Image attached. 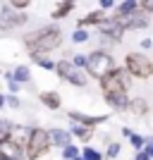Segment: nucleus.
<instances>
[{
	"instance_id": "nucleus-1",
	"label": "nucleus",
	"mask_w": 153,
	"mask_h": 160,
	"mask_svg": "<svg viewBox=\"0 0 153 160\" xmlns=\"http://www.w3.org/2000/svg\"><path fill=\"white\" fill-rule=\"evenodd\" d=\"M27 46L31 53H46V50H53V48L60 46V31L53 27H46L36 33H29L27 36Z\"/></svg>"
},
{
	"instance_id": "nucleus-2",
	"label": "nucleus",
	"mask_w": 153,
	"mask_h": 160,
	"mask_svg": "<svg viewBox=\"0 0 153 160\" xmlns=\"http://www.w3.org/2000/svg\"><path fill=\"white\" fill-rule=\"evenodd\" d=\"M86 69H89V74H93L96 79H100V77H105L108 72H113L115 69V62H113V58L108 53H91L86 58Z\"/></svg>"
},
{
	"instance_id": "nucleus-3",
	"label": "nucleus",
	"mask_w": 153,
	"mask_h": 160,
	"mask_svg": "<svg viewBox=\"0 0 153 160\" xmlns=\"http://www.w3.org/2000/svg\"><path fill=\"white\" fill-rule=\"evenodd\" d=\"M127 69H129V74H134V77L146 79V77L153 74V62L148 60L146 55L132 53V55H127Z\"/></svg>"
},
{
	"instance_id": "nucleus-4",
	"label": "nucleus",
	"mask_w": 153,
	"mask_h": 160,
	"mask_svg": "<svg viewBox=\"0 0 153 160\" xmlns=\"http://www.w3.org/2000/svg\"><path fill=\"white\" fill-rule=\"evenodd\" d=\"M48 146H50V141H48V132H43V129H33V132L29 134L27 153H29V158H31V160H36L38 155H43Z\"/></svg>"
},
{
	"instance_id": "nucleus-5",
	"label": "nucleus",
	"mask_w": 153,
	"mask_h": 160,
	"mask_svg": "<svg viewBox=\"0 0 153 160\" xmlns=\"http://www.w3.org/2000/svg\"><path fill=\"white\" fill-rule=\"evenodd\" d=\"M53 69H58V74H60L62 79H67L69 84H77V86H84V84H86L84 74H81L79 69H77V65H72V62H58Z\"/></svg>"
},
{
	"instance_id": "nucleus-6",
	"label": "nucleus",
	"mask_w": 153,
	"mask_h": 160,
	"mask_svg": "<svg viewBox=\"0 0 153 160\" xmlns=\"http://www.w3.org/2000/svg\"><path fill=\"white\" fill-rule=\"evenodd\" d=\"M100 31H103V36H108V38L120 41V38H122V31H125V27H122V22H120V19H100Z\"/></svg>"
},
{
	"instance_id": "nucleus-7",
	"label": "nucleus",
	"mask_w": 153,
	"mask_h": 160,
	"mask_svg": "<svg viewBox=\"0 0 153 160\" xmlns=\"http://www.w3.org/2000/svg\"><path fill=\"white\" fill-rule=\"evenodd\" d=\"M0 155H3L5 160H19L22 148H19L17 141H12L10 136H7V139H0Z\"/></svg>"
},
{
	"instance_id": "nucleus-8",
	"label": "nucleus",
	"mask_w": 153,
	"mask_h": 160,
	"mask_svg": "<svg viewBox=\"0 0 153 160\" xmlns=\"http://www.w3.org/2000/svg\"><path fill=\"white\" fill-rule=\"evenodd\" d=\"M122 22V19H120ZM148 24V19H146V14H141V12H129V14H125V22H122V27L125 29H141V27H146Z\"/></svg>"
},
{
	"instance_id": "nucleus-9",
	"label": "nucleus",
	"mask_w": 153,
	"mask_h": 160,
	"mask_svg": "<svg viewBox=\"0 0 153 160\" xmlns=\"http://www.w3.org/2000/svg\"><path fill=\"white\" fill-rule=\"evenodd\" d=\"M0 17H3V24H5V27H17V24H24V22H27V17H24V14L12 12L10 7H3Z\"/></svg>"
},
{
	"instance_id": "nucleus-10",
	"label": "nucleus",
	"mask_w": 153,
	"mask_h": 160,
	"mask_svg": "<svg viewBox=\"0 0 153 160\" xmlns=\"http://www.w3.org/2000/svg\"><path fill=\"white\" fill-rule=\"evenodd\" d=\"M48 141L55 143V146H67V143H69V134H67L65 129H55V132L48 134Z\"/></svg>"
},
{
	"instance_id": "nucleus-11",
	"label": "nucleus",
	"mask_w": 153,
	"mask_h": 160,
	"mask_svg": "<svg viewBox=\"0 0 153 160\" xmlns=\"http://www.w3.org/2000/svg\"><path fill=\"white\" fill-rule=\"evenodd\" d=\"M41 103L46 108H50V110H58L60 108V96L53 93V91H48V93H41Z\"/></svg>"
},
{
	"instance_id": "nucleus-12",
	"label": "nucleus",
	"mask_w": 153,
	"mask_h": 160,
	"mask_svg": "<svg viewBox=\"0 0 153 160\" xmlns=\"http://www.w3.org/2000/svg\"><path fill=\"white\" fill-rule=\"evenodd\" d=\"M69 117H72L74 122H84V124H98V122H103V117H86V115H79V112H69Z\"/></svg>"
},
{
	"instance_id": "nucleus-13",
	"label": "nucleus",
	"mask_w": 153,
	"mask_h": 160,
	"mask_svg": "<svg viewBox=\"0 0 153 160\" xmlns=\"http://www.w3.org/2000/svg\"><path fill=\"white\" fill-rule=\"evenodd\" d=\"M108 103H110L113 108H120V110H122V108H127V105H129V103H127V96H125V93L108 96Z\"/></svg>"
},
{
	"instance_id": "nucleus-14",
	"label": "nucleus",
	"mask_w": 153,
	"mask_h": 160,
	"mask_svg": "<svg viewBox=\"0 0 153 160\" xmlns=\"http://www.w3.org/2000/svg\"><path fill=\"white\" fill-rule=\"evenodd\" d=\"M72 7H74V0H65V2H62V5H60V7H58V10L53 12V17H55V19H60V17H65V14L69 12Z\"/></svg>"
},
{
	"instance_id": "nucleus-15",
	"label": "nucleus",
	"mask_w": 153,
	"mask_h": 160,
	"mask_svg": "<svg viewBox=\"0 0 153 160\" xmlns=\"http://www.w3.org/2000/svg\"><path fill=\"white\" fill-rule=\"evenodd\" d=\"M74 136H79L81 141H89L91 139V129L89 127H79V124L74 122Z\"/></svg>"
},
{
	"instance_id": "nucleus-16",
	"label": "nucleus",
	"mask_w": 153,
	"mask_h": 160,
	"mask_svg": "<svg viewBox=\"0 0 153 160\" xmlns=\"http://www.w3.org/2000/svg\"><path fill=\"white\" fill-rule=\"evenodd\" d=\"M100 19H105V17H103V12H91L86 19L79 22V24H81V27H84V24H96V22H100Z\"/></svg>"
},
{
	"instance_id": "nucleus-17",
	"label": "nucleus",
	"mask_w": 153,
	"mask_h": 160,
	"mask_svg": "<svg viewBox=\"0 0 153 160\" xmlns=\"http://www.w3.org/2000/svg\"><path fill=\"white\" fill-rule=\"evenodd\" d=\"M134 10H136V2H134V0H127L125 5H122V7H120V12H117V14H120V17H125V14H129V12H134Z\"/></svg>"
},
{
	"instance_id": "nucleus-18",
	"label": "nucleus",
	"mask_w": 153,
	"mask_h": 160,
	"mask_svg": "<svg viewBox=\"0 0 153 160\" xmlns=\"http://www.w3.org/2000/svg\"><path fill=\"white\" fill-rule=\"evenodd\" d=\"M12 77H14V79H19V81H29V69H27V67H17Z\"/></svg>"
},
{
	"instance_id": "nucleus-19",
	"label": "nucleus",
	"mask_w": 153,
	"mask_h": 160,
	"mask_svg": "<svg viewBox=\"0 0 153 160\" xmlns=\"http://www.w3.org/2000/svg\"><path fill=\"white\" fill-rule=\"evenodd\" d=\"M62 148H65V158H67V160H72V158H77V155H79V151H77L72 143H67V146H62Z\"/></svg>"
},
{
	"instance_id": "nucleus-20",
	"label": "nucleus",
	"mask_w": 153,
	"mask_h": 160,
	"mask_svg": "<svg viewBox=\"0 0 153 160\" xmlns=\"http://www.w3.org/2000/svg\"><path fill=\"white\" fill-rule=\"evenodd\" d=\"M132 110H136L139 115H144V112H146V103H144V100H134V103H132Z\"/></svg>"
},
{
	"instance_id": "nucleus-21",
	"label": "nucleus",
	"mask_w": 153,
	"mask_h": 160,
	"mask_svg": "<svg viewBox=\"0 0 153 160\" xmlns=\"http://www.w3.org/2000/svg\"><path fill=\"white\" fill-rule=\"evenodd\" d=\"M86 38H89V33L84 31V29H77V31H74V41H77V43H84Z\"/></svg>"
},
{
	"instance_id": "nucleus-22",
	"label": "nucleus",
	"mask_w": 153,
	"mask_h": 160,
	"mask_svg": "<svg viewBox=\"0 0 153 160\" xmlns=\"http://www.w3.org/2000/svg\"><path fill=\"white\" fill-rule=\"evenodd\" d=\"M10 136V122H0V139Z\"/></svg>"
},
{
	"instance_id": "nucleus-23",
	"label": "nucleus",
	"mask_w": 153,
	"mask_h": 160,
	"mask_svg": "<svg viewBox=\"0 0 153 160\" xmlns=\"http://www.w3.org/2000/svg\"><path fill=\"white\" fill-rule=\"evenodd\" d=\"M84 160H100V155L93 151V148H86L84 151Z\"/></svg>"
},
{
	"instance_id": "nucleus-24",
	"label": "nucleus",
	"mask_w": 153,
	"mask_h": 160,
	"mask_svg": "<svg viewBox=\"0 0 153 160\" xmlns=\"http://www.w3.org/2000/svg\"><path fill=\"white\" fill-rule=\"evenodd\" d=\"M117 153H120V143H110V148H108V158H117Z\"/></svg>"
},
{
	"instance_id": "nucleus-25",
	"label": "nucleus",
	"mask_w": 153,
	"mask_h": 160,
	"mask_svg": "<svg viewBox=\"0 0 153 160\" xmlns=\"http://www.w3.org/2000/svg\"><path fill=\"white\" fill-rule=\"evenodd\" d=\"M129 139H132L134 148H144V139H141V136H136V134H129Z\"/></svg>"
},
{
	"instance_id": "nucleus-26",
	"label": "nucleus",
	"mask_w": 153,
	"mask_h": 160,
	"mask_svg": "<svg viewBox=\"0 0 153 160\" xmlns=\"http://www.w3.org/2000/svg\"><path fill=\"white\" fill-rule=\"evenodd\" d=\"M36 62H38L41 67H46V69H53V67H55V65H53V62H50V60H43V58H38V60H36Z\"/></svg>"
},
{
	"instance_id": "nucleus-27",
	"label": "nucleus",
	"mask_w": 153,
	"mask_h": 160,
	"mask_svg": "<svg viewBox=\"0 0 153 160\" xmlns=\"http://www.w3.org/2000/svg\"><path fill=\"white\" fill-rule=\"evenodd\" d=\"M10 5H12V7H17V10H19V7H27L29 2H27V0H10Z\"/></svg>"
},
{
	"instance_id": "nucleus-28",
	"label": "nucleus",
	"mask_w": 153,
	"mask_h": 160,
	"mask_svg": "<svg viewBox=\"0 0 153 160\" xmlns=\"http://www.w3.org/2000/svg\"><path fill=\"white\" fill-rule=\"evenodd\" d=\"M84 62H86V58H84V55H77V58H74V62H72V65L81 67V65H84Z\"/></svg>"
},
{
	"instance_id": "nucleus-29",
	"label": "nucleus",
	"mask_w": 153,
	"mask_h": 160,
	"mask_svg": "<svg viewBox=\"0 0 153 160\" xmlns=\"http://www.w3.org/2000/svg\"><path fill=\"white\" fill-rule=\"evenodd\" d=\"M144 7H146L148 12H153V0H144Z\"/></svg>"
},
{
	"instance_id": "nucleus-30",
	"label": "nucleus",
	"mask_w": 153,
	"mask_h": 160,
	"mask_svg": "<svg viewBox=\"0 0 153 160\" xmlns=\"http://www.w3.org/2000/svg\"><path fill=\"white\" fill-rule=\"evenodd\" d=\"M144 153H146L148 158H153V143H151V146H146V148H144Z\"/></svg>"
},
{
	"instance_id": "nucleus-31",
	"label": "nucleus",
	"mask_w": 153,
	"mask_h": 160,
	"mask_svg": "<svg viewBox=\"0 0 153 160\" xmlns=\"http://www.w3.org/2000/svg\"><path fill=\"white\" fill-rule=\"evenodd\" d=\"M100 5H103V7H113L115 0H100Z\"/></svg>"
},
{
	"instance_id": "nucleus-32",
	"label": "nucleus",
	"mask_w": 153,
	"mask_h": 160,
	"mask_svg": "<svg viewBox=\"0 0 153 160\" xmlns=\"http://www.w3.org/2000/svg\"><path fill=\"white\" fill-rule=\"evenodd\" d=\"M136 160H148V155L144 153V151H139V155H136Z\"/></svg>"
},
{
	"instance_id": "nucleus-33",
	"label": "nucleus",
	"mask_w": 153,
	"mask_h": 160,
	"mask_svg": "<svg viewBox=\"0 0 153 160\" xmlns=\"http://www.w3.org/2000/svg\"><path fill=\"white\" fill-rule=\"evenodd\" d=\"M3 105H5V98H3V96H0V108H3Z\"/></svg>"
},
{
	"instance_id": "nucleus-34",
	"label": "nucleus",
	"mask_w": 153,
	"mask_h": 160,
	"mask_svg": "<svg viewBox=\"0 0 153 160\" xmlns=\"http://www.w3.org/2000/svg\"><path fill=\"white\" fill-rule=\"evenodd\" d=\"M72 160H84V158H79V155H77V158H72Z\"/></svg>"
},
{
	"instance_id": "nucleus-35",
	"label": "nucleus",
	"mask_w": 153,
	"mask_h": 160,
	"mask_svg": "<svg viewBox=\"0 0 153 160\" xmlns=\"http://www.w3.org/2000/svg\"><path fill=\"white\" fill-rule=\"evenodd\" d=\"M0 160H5V158H3V155H0Z\"/></svg>"
}]
</instances>
